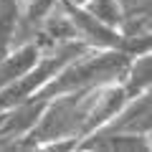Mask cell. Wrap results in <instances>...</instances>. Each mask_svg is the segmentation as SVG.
<instances>
[{
  "label": "cell",
  "instance_id": "1",
  "mask_svg": "<svg viewBox=\"0 0 152 152\" xmlns=\"http://www.w3.org/2000/svg\"><path fill=\"white\" fill-rule=\"evenodd\" d=\"M129 61H132V56L124 53V51L89 48L86 53H81V56H76L74 61H69L61 71H56L31 99H43V102H48V99L58 96V94L86 91V89L104 86V84L122 81Z\"/></svg>",
  "mask_w": 152,
  "mask_h": 152
},
{
  "label": "cell",
  "instance_id": "2",
  "mask_svg": "<svg viewBox=\"0 0 152 152\" xmlns=\"http://www.w3.org/2000/svg\"><path fill=\"white\" fill-rule=\"evenodd\" d=\"M129 94L122 86V81L114 84H104V86L91 89V96H89V107H86V117H84V127H81V137H86L89 132L104 127L114 114L119 112L127 102H129Z\"/></svg>",
  "mask_w": 152,
  "mask_h": 152
},
{
  "label": "cell",
  "instance_id": "3",
  "mask_svg": "<svg viewBox=\"0 0 152 152\" xmlns=\"http://www.w3.org/2000/svg\"><path fill=\"white\" fill-rule=\"evenodd\" d=\"M99 129L127 132V134H152V91H142L137 96H132Z\"/></svg>",
  "mask_w": 152,
  "mask_h": 152
},
{
  "label": "cell",
  "instance_id": "4",
  "mask_svg": "<svg viewBox=\"0 0 152 152\" xmlns=\"http://www.w3.org/2000/svg\"><path fill=\"white\" fill-rule=\"evenodd\" d=\"M79 152H152V134L94 129L79 140Z\"/></svg>",
  "mask_w": 152,
  "mask_h": 152
},
{
  "label": "cell",
  "instance_id": "5",
  "mask_svg": "<svg viewBox=\"0 0 152 152\" xmlns=\"http://www.w3.org/2000/svg\"><path fill=\"white\" fill-rule=\"evenodd\" d=\"M41 53H43V48L38 46L36 38H28V41L15 43L0 58V89L13 84L15 79H20L28 69H33V64L41 58Z\"/></svg>",
  "mask_w": 152,
  "mask_h": 152
},
{
  "label": "cell",
  "instance_id": "6",
  "mask_svg": "<svg viewBox=\"0 0 152 152\" xmlns=\"http://www.w3.org/2000/svg\"><path fill=\"white\" fill-rule=\"evenodd\" d=\"M122 86L127 89L129 96H137L142 91H150L152 86V51L150 53L132 56L124 76H122Z\"/></svg>",
  "mask_w": 152,
  "mask_h": 152
},
{
  "label": "cell",
  "instance_id": "7",
  "mask_svg": "<svg viewBox=\"0 0 152 152\" xmlns=\"http://www.w3.org/2000/svg\"><path fill=\"white\" fill-rule=\"evenodd\" d=\"M81 8L86 13H91L96 20H102L104 26H112L119 31V23H122V3L119 0H89Z\"/></svg>",
  "mask_w": 152,
  "mask_h": 152
},
{
  "label": "cell",
  "instance_id": "8",
  "mask_svg": "<svg viewBox=\"0 0 152 152\" xmlns=\"http://www.w3.org/2000/svg\"><path fill=\"white\" fill-rule=\"evenodd\" d=\"M71 3H76V5H84V3H89V0H71Z\"/></svg>",
  "mask_w": 152,
  "mask_h": 152
},
{
  "label": "cell",
  "instance_id": "9",
  "mask_svg": "<svg viewBox=\"0 0 152 152\" xmlns=\"http://www.w3.org/2000/svg\"><path fill=\"white\" fill-rule=\"evenodd\" d=\"M0 122H3V109H0Z\"/></svg>",
  "mask_w": 152,
  "mask_h": 152
}]
</instances>
